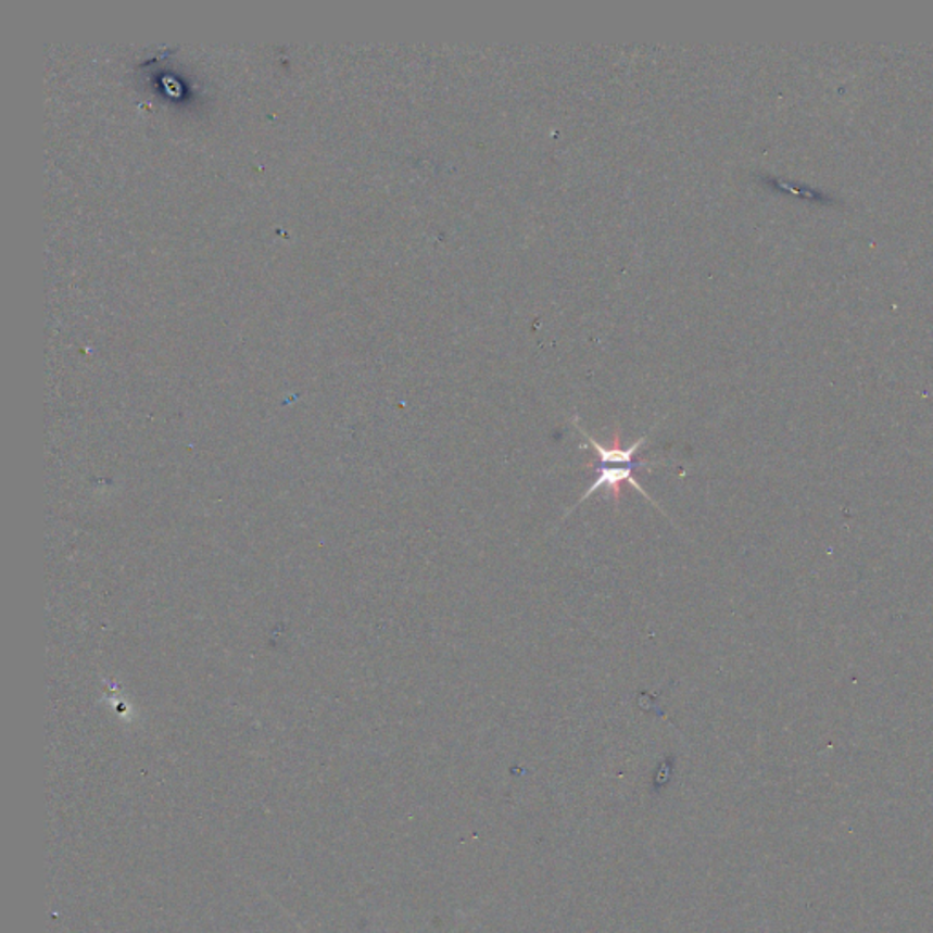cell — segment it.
Returning <instances> with one entry per match:
<instances>
[{
  "label": "cell",
  "instance_id": "6da1fadb",
  "mask_svg": "<svg viewBox=\"0 0 933 933\" xmlns=\"http://www.w3.org/2000/svg\"><path fill=\"white\" fill-rule=\"evenodd\" d=\"M655 467L653 462L650 459H634V462H613V459L607 458H598V465L593 467L594 472H596V478H594L593 483L589 486L588 491L583 492L582 499L578 502L577 505H572L571 509L567 510V516L571 515L572 510L577 509L578 505H582L585 500L591 499L593 494H596L598 491H607L609 492V496L615 500V504H620V500H622V483H629V486L633 487L634 491H639L645 500H650V504L656 509L664 513V509L658 507L655 500L651 499L650 492H645L644 487L640 486V481L636 480V472L639 470L645 469L651 470Z\"/></svg>",
  "mask_w": 933,
  "mask_h": 933
}]
</instances>
